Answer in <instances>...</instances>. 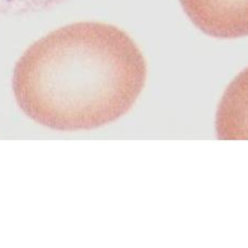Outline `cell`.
Returning a JSON list of instances; mask_svg holds the SVG:
<instances>
[{
  "label": "cell",
  "mask_w": 248,
  "mask_h": 248,
  "mask_svg": "<svg viewBox=\"0 0 248 248\" xmlns=\"http://www.w3.org/2000/svg\"><path fill=\"white\" fill-rule=\"evenodd\" d=\"M216 132L222 140H248V68L237 75L223 94Z\"/></svg>",
  "instance_id": "3957f363"
},
{
  "label": "cell",
  "mask_w": 248,
  "mask_h": 248,
  "mask_svg": "<svg viewBox=\"0 0 248 248\" xmlns=\"http://www.w3.org/2000/svg\"><path fill=\"white\" fill-rule=\"evenodd\" d=\"M67 0H0V16H22L46 11Z\"/></svg>",
  "instance_id": "277c9868"
},
{
  "label": "cell",
  "mask_w": 248,
  "mask_h": 248,
  "mask_svg": "<svg viewBox=\"0 0 248 248\" xmlns=\"http://www.w3.org/2000/svg\"><path fill=\"white\" fill-rule=\"evenodd\" d=\"M146 75L144 56L125 31L80 22L28 47L14 67L12 88L23 112L41 125L92 130L130 110Z\"/></svg>",
  "instance_id": "6da1fadb"
},
{
  "label": "cell",
  "mask_w": 248,
  "mask_h": 248,
  "mask_svg": "<svg viewBox=\"0 0 248 248\" xmlns=\"http://www.w3.org/2000/svg\"><path fill=\"white\" fill-rule=\"evenodd\" d=\"M190 20L208 36H248V0H180Z\"/></svg>",
  "instance_id": "7a4b0ae2"
}]
</instances>
